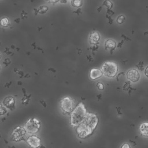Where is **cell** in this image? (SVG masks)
Listing matches in <instances>:
<instances>
[{
  "instance_id": "obj_1",
  "label": "cell",
  "mask_w": 148,
  "mask_h": 148,
  "mask_svg": "<svg viewBox=\"0 0 148 148\" xmlns=\"http://www.w3.org/2000/svg\"><path fill=\"white\" fill-rule=\"evenodd\" d=\"M87 116L86 109L83 103H79L72 111L71 114V124L73 127L79 125L86 119Z\"/></svg>"
},
{
  "instance_id": "obj_2",
  "label": "cell",
  "mask_w": 148,
  "mask_h": 148,
  "mask_svg": "<svg viewBox=\"0 0 148 148\" xmlns=\"http://www.w3.org/2000/svg\"><path fill=\"white\" fill-rule=\"evenodd\" d=\"M101 71L105 76L109 77H113L117 74L118 66L113 62L107 61L102 65Z\"/></svg>"
},
{
  "instance_id": "obj_3",
  "label": "cell",
  "mask_w": 148,
  "mask_h": 148,
  "mask_svg": "<svg viewBox=\"0 0 148 148\" xmlns=\"http://www.w3.org/2000/svg\"><path fill=\"white\" fill-rule=\"evenodd\" d=\"M24 128L28 133L35 134L40 128V123L38 119L31 118L25 123Z\"/></svg>"
},
{
  "instance_id": "obj_4",
  "label": "cell",
  "mask_w": 148,
  "mask_h": 148,
  "mask_svg": "<svg viewBox=\"0 0 148 148\" xmlns=\"http://www.w3.org/2000/svg\"><path fill=\"white\" fill-rule=\"evenodd\" d=\"M93 130L84 121L77 126L76 132L80 138L84 139L92 134Z\"/></svg>"
},
{
  "instance_id": "obj_5",
  "label": "cell",
  "mask_w": 148,
  "mask_h": 148,
  "mask_svg": "<svg viewBox=\"0 0 148 148\" xmlns=\"http://www.w3.org/2000/svg\"><path fill=\"white\" fill-rule=\"evenodd\" d=\"M26 130L24 128L18 126L16 127L11 133V139L14 141H19L23 139L25 135Z\"/></svg>"
},
{
  "instance_id": "obj_6",
  "label": "cell",
  "mask_w": 148,
  "mask_h": 148,
  "mask_svg": "<svg viewBox=\"0 0 148 148\" xmlns=\"http://www.w3.org/2000/svg\"><path fill=\"white\" fill-rule=\"evenodd\" d=\"M61 106L62 109L67 113L71 112L74 107L73 101L69 97H65L61 101Z\"/></svg>"
},
{
  "instance_id": "obj_7",
  "label": "cell",
  "mask_w": 148,
  "mask_h": 148,
  "mask_svg": "<svg viewBox=\"0 0 148 148\" xmlns=\"http://www.w3.org/2000/svg\"><path fill=\"white\" fill-rule=\"evenodd\" d=\"M84 121L94 131L98 124V119L96 114L92 113H87V116Z\"/></svg>"
},
{
  "instance_id": "obj_8",
  "label": "cell",
  "mask_w": 148,
  "mask_h": 148,
  "mask_svg": "<svg viewBox=\"0 0 148 148\" xmlns=\"http://www.w3.org/2000/svg\"><path fill=\"white\" fill-rule=\"evenodd\" d=\"M127 78L132 82H136L139 80L140 74L135 69H131L127 73Z\"/></svg>"
},
{
  "instance_id": "obj_9",
  "label": "cell",
  "mask_w": 148,
  "mask_h": 148,
  "mask_svg": "<svg viewBox=\"0 0 148 148\" xmlns=\"http://www.w3.org/2000/svg\"><path fill=\"white\" fill-rule=\"evenodd\" d=\"M27 142L29 146L34 148L38 147L40 145V139L36 136L34 135H32L28 137L27 140Z\"/></svg>"
},
{
  "instance_id": "obj_10",
  "label": "cell",
  "mask_w": 148,
  "mask_h": 148,
  "mask_svg": "<svg viewBox=\"0 0 148 148\" xmlns=\"http://www.w3.org/2000/svg\"><path fill=\"white\" fill-rule=\"evenodd\" d=\"M103 75V73L101 70L97 69V68H92L91 69L90 72V77L92 80H95L101 77Z\"/></svg>"
},
{
  "instance_id": "obj_11",
  "label": "cell",
  "mask_w": 148,
  "mask_h": 148,
  "mask_svg": "<svg viewBox=\"0 0 148 148\" xmlns=\"http://www.w3.org/2000/svg\"><path fill=\"white\" fill-rule=\"evenodd\" d=\"M4 105L9 109H11L14 106V99L12 97H8L5 98L3 101Z\"/></svg>"
},
{
  "instance_id": "obj_12",
  "label": "cell",
  "mask_w": 148,
  "mask_h": 148,
  "mask_svg": "<svg viewBox=\"0 0 148 148\" xmlns=\"http://www.w3.org/2000/svg\"><path fill=\"white\" fill-rule=\"evenodd\" d=\"M100 39L99 35L97 32H93L90 34V42L91 44H97Z\"/></svg>"
},
{
  "instance_id": "obj_13",
  "label": "cell",
  "mask_w": 148,
  "mask_h": 148,
  "mask_svg": "<svg viewBox=\"0 0 148 148\" xmlns=\"http://www.w3.org/2000/svg\"><path fill=\"white\" fill-rule=\"evenodd\" d=\"M139 131L142 136H148V123H143L139 127Z\"/></svg>"
},
{
  "instance_id": "obj_14",
  "label": "cell",
  "mask_w": 148,
  "mask_h": 148,
  "mask_svg": "<svg viewBox=\"0 0 148 148\" xmlns=\"http://www.w3.org/2000/svg\"><path fill=\"white\" fill-rule=\"evenodd\" d=\"M116 43L114 40L112 39L107 40L105 43V49L107 50H113L116 47Z\"/></svg>"
},
{
  "instance_id": "obj_15",
  "label": "cell",
  "mask_w": 148,
  "mask_h": 148,
  "mask_svg": "<svg viewBox=\"0 0 148 148\" xmlns=\"http://www.w3.org/2000/svg\"><path fill=\"white\" fill-rule=\"evenodd\" d=\"M0 24L1 26L3 27H6L9 25V21L8 18L6 17H3L0 20Z\"/></svg>"
},
{
  "instance_id": "obj_16",
  "label": "cell",
  "mask_w": 148,
  "mask_h": 148,
  "mask_svg": "<svg viewBox=\"0 0 148 148\" xmlns=\"http://www.w3.org/2000/svg\"><path fill=\"white\" fill-rule=\"evenodd\" d=\"M82 0H72L71 4L73 7L79 8L82 5Z\"/></svg>"
},
{
  "instance_id": "obj_17",
  "label": "cell",
  "mask_w": 148,
  "mask_h": 148,
  "mask_svg": "<svg viewBox=\"0 0 148 148\" xmlns=\"http://www.w3.org/2000/svg\"><path fill=\"white\" fill-rule=\"evenodd\" d=\"M7 112L6 107L4 105L3 103L0 102V115H3Z\"/></svg>"
},
{
  "instance_id": "obj_18",
  "label": "cell",
  "mask_w": 148,
  "mask_h": 148,
  "mask_svg": "<svg viewBox=\"0 0 148 148\" xmlns=\"http://www.w3.org/2000/svg\"><path fill=\"white\" fill-rule=\"evenodd\" d=\"M47 10H48V7L47 6H42L39 7L38 12L40 14H43V13H45Z\"/></svg>"
},
{
  "instance_id": "obj_19",
  "label": "cell",
  "mask_w": 148,
  "mask_h": 148,
  "mask_svg": "<svg viewBox=\"0 0 148 148\" xmlns=\"http://www.w3.org/2000/svg\"><path fill=\"white\" fill-rule=\"evenodd\" d=\"M124 16H123V15H121V16H119L117 18V22L119 23V24H121L124 22Z\"/></svg>"
},
{
  "instance_id": "obj_20",
  "label": "cell",
  "mask_w": 148,
  "mask_h": 148,
  "mask_svg": "<svg viewBox=\"0 0 148 148\" xmlns=\"http://www.w3.org/2000/svg\"><path fill=\"white\" fill-rule=\"evenodd\" d=\"M104 5H105L106 6H107L109 8H112V2H111L110 1H109V0L105 1V3H104Z\"/></svg>"
},
{
  "instance_id": "obj_21",
  "label": "cell",
  "mask_w": 148,
  "mask_h": 148,
  "mask_svg": "<svg viewBox=\"0 0 148 148\" xmlns=\"http://www.w3.org/2000/svg\"><path fill=\"white\" fill-rule=\"evenodd\" d=\"M97 86V87L98 88V89L100 90H103V88H104V86H103V84L102 83H99V82L98 83Z\"/></svg>"
},
{
  "instance_id": "obj_22",
  "label": "cell",
  "mask_w": 148,
  "mask_h": 148,
  "mask_svg": "<svg viewBox=\"0 0 148 148\" xmlns=\"http://www.w3.org/2000/svg\"><path fill=\"white\" fill-rule=\"evenodd\" d=\"M145 74L147 77H148V66L146 67L145 71Z\"/></svg>"
},
{
  "instance_id": "obj_23",
  "label": "cell",
  "mask_w": 148,
  "mask_h": 148,
  "mask_svg": "<svg viewBox=\"0 0 148 148\" xmlns=\"http://www.w3.org/2000/svg\"><path fill=\"white\" fill-rule=\"evenodd\" d=\"M121 147H122V148H124V147H127V148H128V147H130V146H129L128 144L125 143V144L121 146Z\"/></svg>"
},
{
  "instance_id": "obj_24",
  "label": "cell",
  "mask_w": 148,
  "mask_h": 148,
  "mask_svg": "<svg viewBox=\"0 0 148 148\" xmlns=\"http://www.w3.org/2000/svg\"><path fill=\"white\" fill-rule=\"evenodd\" d=\"M50 2H52V3H56V2H57L58 1H59L60 0H49Z\"/></svg>"
},
{
  "instance_id": "obj_25",
  "label": "cell",
  "mask_w": 148,
  "mask_h": 148,
  "mask_svg": "<svg viewBox=\"0 0 148 148\" xmlns=\"http://www.w3.org/2000/svg\"><path fill=\"white\" fill-rule=\"evenodd\" d=\"M0 58H1V53H0Z\"/></svg>"
}]
</instances>
